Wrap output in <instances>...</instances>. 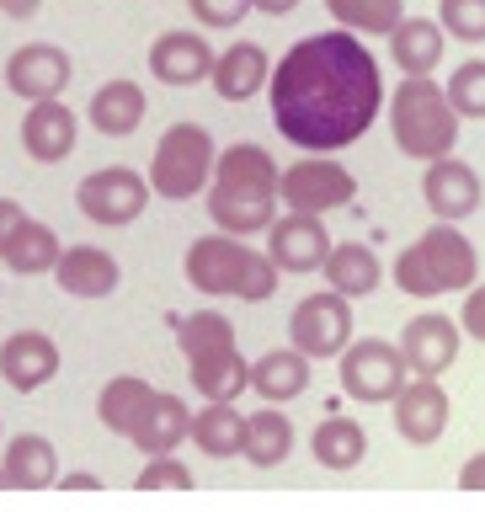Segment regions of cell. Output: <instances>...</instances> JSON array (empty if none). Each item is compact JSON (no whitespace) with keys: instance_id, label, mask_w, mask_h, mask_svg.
Segmentation results:
<instances>
[{"instance_id":"cell-29","label":"cell","mask_w":485,"mask_h":512,"mask_svg":"<svg viewBox=\"0 0 485 512\" xmlns=\"http://www.w3.org/2000/svg\"><path fill=\"white\" fill-rule=\"evenodd\" d=\"M310 454L320 470H358L368 459V432L363 422H352V416H326L315 432H310Z\"/></svg>"},{"instance_id":"cell-4","label":"cell","mask_w":485,"mask_h":512,"mask_svg":"<svg viewBox=\"0 0 485 512\" xmlns=\"http://www.w3.org/2000/svg\"><path fill=\"white\" fill-rule=\"evenodd\" d=\"M176 347L187 358V379L203 400H240L251 390V358L235 342L230 315L219 310H192L171 320Z\"/></svg>"},{"instance_id":"cell-26","label":"cell","mask_w":485,"mask_h":512,"mask_svg":"<svg viewBox=\"0 0 485 512\" xmlns=\"http://www.w3.org/2000/svg\"><path fill=\"white\" fill-rule=\"evenodd\" d=\"M320 272H326V288H336L342 299H363V294H374V288L384 283V262L368 246H358V240L331 246L326 262H320Z\"/></svg>"},{"instance_id":"cell-32","label":"cell","mask_w":485,"mask_h":512,"mask_svg":"<svg viewBox=\"0 0 485 512\" xmlns=\"http://www.w3.org/2000/svg\"><path fill=\"white\" fill-rule=\"evenodd\" d=\"M150 395H155V384H150V379H139V374H118V379H107V384H102V395H96V416H102V427H107V432L128 438Z\"/></svg>"},{"instance_id":"cell-3","label":"cell","mask_w":485,"mask_h":512,"mask_svg":"<svg viewBox=\"0 0 485 512\" xmlns=\"http://www.w3.org/2000/svg\"><path fill=\"white\" fill-rule=\"evenodd\" d=\"M182 267H187L192 294H203V299H240V304H267L272 294H278V278H283V272L272 267L267 251H256L251 240L224 235V230L192 240L187 256H182Z\"/></svg>"},{"instance_id":"cell-1","label":"cell","mask_w":485,"mask_h":512,"mask_svg":"<svg viewBox=\"0 0 485 512\" xmlns=\"http://www.w3.org/2000/svg\"><path fill=\"white\" fill-rule=\"evenodd\" d=\"M272 123L288 144L310 155H336L358 144L384 112V70L358 43V32H310L267 75Z\"/></svg>"},{"instance_id":"cell-18","label":"cell","mask_w":485,"mask_h":512,"mask_svg":"<svg viewBox=\"0 0 485 512\" xmlns=\"http://www.w3.org/2000/svg\"><path fill=\"white\" fill-rule=\"evenodd\" d=\"M80 139V118L64 107V96H43V102H27L22 118V150L38 160V166H59L64 155L75 150Z\"/></svg>"},{"instance_id":"cell-13","label":"cell","mask_w":485,"mask_h":512,"mask_svg":"<svg viewBox=\"0 0 485 512\" xmlns=\"http://www.w3.org/2000/svg\"><path fill=\"white\" fill-rule=\"evenodd\" d=\"M331 251V235H326V219L320 214H283L267 224V256L278 272H320V262H326Z\"/></svg>"},{"instance_id":"cell-10","label":"cell","mask_w":485,"mask_h":512,"mask_svg":"<svg viewBox=\"0 0 485 512\" xmlns=\"http://www.w3.org/2000/svg\"><path fill=\"white\" fill-rule=\"evenodd\" d=\"M406 379H411L406 358H400V347L384 342V336H368V342L352 336L342 347V390L358 400V406H384V400H395Z\"/></svg>"},{"instance_id":"cell-28","label":"cell","mask_w":485,"mask_h":512,"mask_svg":"<svg viewBox=\"0 0 485 512\" xmlns=\"http://www.w3.org/2000/svg\"><path fill=\"white\" fill-rule=\"evenodd\" d=\"M192 443L203 448L208 459H240V443H246V411L235 400H208L203 411H192Z\"/></svg>"},{"instance_id":"cell-5","label":"cell","mask_w":485,"mask_h":512,"mask_svg":"<svg viewBox=\"0 0 485 512\" xmlns=\"http://www.w3.org/2000/svg\"><path fill=\"white\" fill-rule=\"evenodd\" d=\"M390 278L400 294L411 299H443V294H464L470 283H480V256L475 240L459 230L454 219H438L432 230H422L406 251L395 256Z\"/></svg>"},{"instance_id":"cell-8","label":"cell","mask_w":485,"mask_h":512,"mask_svg":"<svg viewBox=\"0 0 485 512\" xmlns=\"http://www.w3.org/2000/svg\"><path fill=\"white\" fill-rule=\"evenodd\" d=\"M358 198V176L331 155L294 160L288 171H278V203L288 214H331Z\"/></svg>"},{"instance_id":"cell-17","label":"cell","mask_w":485,"mask_h":512,"mask_svg":"<svg viewBox=\"0 0 485 512\" xmlns=\"http://www.w3.org/2000/svg\"><path fill=\"white\" fill-rule=\"evenodd\" d=\"M54 374H59V342L48 331H11L0 342V379L16 395H32L43 384H54Z\"/></svg>"},{"instance_id":"cell-38","label":"cell","mask_w":485,"mask_h":512,"mask_svg":"<svg viewBox=\"0 0 485 512\" xmlns=\"http://www.w3.org/2000/svg\"><path fill=\"white\" fill-rule=\"evenodd\" d=\"M459 331L470 342H485V283L464 288V304H459Z\"/></svg>"},{"instance_id":"cell-35","label":"cell","mask_w":485,"mask_h":512,"mask_svg":"<svg viewBox=\"0 0 485 512\" xmlns=\"http://www.w3.org/2000/svg\"><path fill=\"white\" fill-rule=\"evenodd\" d=\"M438 27L459 43H485V0H438Z\"/></svg>"},{"instance_id":"cell-37","label":"cell","mask_w":485,"mask_h":512,"mask_svg":"<svg viewBox=\"0 0 485 512\" xmlns=\"http://www.w3.org/2000/svg\"><path fill=\"white\" fill-rule=\"evenodd\" d=\"M198 27H214V32H230L251 16V0H187Z\"/></svg>"},{"instance_id":"cell-44","label":"cell","mask_w":485,"mask_h":512,"mask_svg":"<svg viewBox=\"0 0 485 512\" xmlns=\"http://www.w3.org/2000/svg\"><path fill=\"white\" fill-rule=\"evenodd\" d=\"M0 486H6V475H0Z\"/></svg>"},{"instance_id":"cell-22","label":"cell","mask_w":485,"mask_h":512,"mask_svg":"<svg viewBox=\"0 0 485 512\" xmlns=\"http://www.w3.org/2000/svg\"><path fill=\"white\" fill-rule=\"evenodd\" d=\"M267 75L272 59L262 43H230L224 54H214V70H208L214 96H224V102H251L256 91H267Z\"/></svg>"},{"instance_id":"cell-2","label":"cell","mask_w":485,"mask_h":512,"mask_svg":"<svg viewBox=\"0 0 485 512\" xmlns=\"http://www.w3.org/2000/svg\"><path fill=\"white\" fill-rule=\"evenodd\" d=\"M278 160H272L262 144L240 139L230 150L214 155V182H208V214H214V230L224 235H267V224L283 214L278 203Z\"/></svg>"},{"instance_id":"cell-24","label":"cell","mask_w":485,"mask_h":512,"mask_svg":"<svg viewBox=\"0 0 485 512\" xmlns=\"http://www.w3.org/2000/svg\"><path fill=\"white\" fill-rule=\"evenodd\" d=\"M448 32L432 22V16H400L390 27V59L400 75H432L443 64Z\"/></svg>"},{"instance_id":"cell-34","label":"cell","mask_w":485,"mask_h":512,"mask_svg":"<svg viewBox=\"0 0 485 512\" xmlns=\"http://www.w3.org/2000/svg\"><path fill=\"white\" fill-rule=\"evenodd\" d=\"M443 96H448V107L459 112V118H485V59H464L454 75H448V86H443Z\"/></svg>"},{"instance_id":"cell-20","label":"cell","mask_w":485,"mask_h":512,"mask_svg":"<svg viewBox=\"0 0 485 512\" xmlns=\"http://www.w3.org/2000/svg\"><path fill=\"white\" fill-rule=\"evenodd\" d=\"M54 283L70 299H107V294H118L123 267H118V256L102 251V246H64L59 262H54Z\"/></svg>"},{"instance_id":"cell-42","label":"cell","mask_w":485,"mask_h":512,"mask_svg":"<svg viewBox=\"0 0 485 512\" xmlns=\"http://www.w3.org/2000/svg\"><path fill=\"white\" fill-rule=\"evenodd\" d=\"M299 0H251V11H267V16H288Z\"/></svg>"},{"instance_id":"cell-21","label":"cell","mask_w":485,"mask_h":512,"mask_svg":"<svg viewBox=\"0 0 485 512\" xmlns=\"http://www.w3.org/2000/svg\"><path fill=\"white\" fill-rule=\"evenodd\" d=\"M187 432H192V411H187V400H182V395L155 390L150 400H144V411H139L134 432H128V443H134L139 454L150 459V454H176V448L187 443Z\"/></svg>"},{"instance_id":"cell-14","label":"cell","mask_w":485,"mask_h":512,"mask_svg":"<svg viewBox=\"0 0 485 512\" xmlns=\"http://www.w3.org/2000/svg\"><path fill=\"white\" fill-rule=\"evenodd\" d=\"M422 198L427 208L438 219H470L480 198H485V182H480V171L470 166V160H459V155H438V160H427V171H422Z\"/></svg>"},{"instance_id":"cell-25","label":"cell","mask_w":485,"mask_h":512,"mask_svg":"<svg viewBox=\"0 0 485 512\" xmlns=\"http://www.w3.org/2000/svg\"><path fill=\"white\" fill-rule=\"evenodd\" d=\"M59 470V454L54 443L43 438V432H16V438L6 443V454H0V475H6L11 491H43L54 486Z\"/></svg>"},{"instance_id":"cell-39","label":"cell","mask_w":485,"mask_h":512,"mask_svg":"<svg viewBox=\"0 0 485 512\" xmlns=\"http://www.w3.org/2000/svg\"><path fill=\"white\" fill-rule=\"evenodd\" d=\"M22 224H27V208L16 203V198H0V251L11 246V235L22 230Z\"/></svg>"},{"instance_id":"cell-9","label":"cell","mask_w":485,"mask_h":512,"mask_svg":"<svg viewBox=\"0 0 485 512\" xmlns=\"http://www.w3.org/2000/svg\"><path fill=\"white\" fill-rule=\"evenodd\" d=\"M150 176H139L134 166H102L91 176H80L75 187V208L91 224H107V230H128L144 208H150Z\"/></svg>"},{"instance_id":"cell-36","label":"cell","mask_w":485,"mask_h":512,"mask_svg":"<svg viewBox=\"0 0 485 512\" xmlns=\"http://www.w3.org/2000/svg\"><path fill=\"white\" fill-rule=\"evenodd\" d=\"M139 491H192V470L176 454H150V464L134 480Z\"/></svg>"},{"instance_id":"cell-23","label":"cell","mask_w":485,"mask_h":512,"mask_svg":"<svg viewBox=\"0 0 485 512\" xmlns=\"http://www.w3.org/2000/svg\"><path fill=\"white\" fill-rule=\"evenodd\" d=\"M144 112H150V96H144V86H134V80H107V86H96L91 102H86L91 128L107 139H128L144 123Z\"/></svg>"},{"instance_id":"cell-6","label":"cell","mask_w":485,"mask_h":512,"mask_svg":"<svg viewBox=\"0 0 485 512\" xmlns=\"http://www.w3.org/2000/svg\"><path fill=\"white\" fill-rule=\"evenodd\" d=\"M459 112L448 107L443 86L432 75H406L400 86L390 91V134H395V150L411 155V160H438V155H454L459 150Z\"/></svg>"},{"instance_id":"cell-19","label":"cell","mask_w":485,"mask_h":512,"mask_svg":"<svg viewBox=\"0 0 485 512\" xmlns=\"http://www.w3.org/2000/svg\"><path fill=\"white\" fill-rule=\"evenodd\" d=\"M208 70H214V48L203 43V32L192 27H176V32H160L150 43V75L160 86H203Z\"/></svg>"},{"instance_id":"cell-15","label":"cell","mask_w":485,"mask_h":512,"mask_svg":"<svg viewBox=\"0 0 485 512\" xmlns=\"http://www.w3.org/2000/svg\"><path fill=\"white\" fill-rule=\"evenodd\" d=\"M390 406H395V432L406 443H416V448L438 443L448 432V390L438 379H427V374H411Z\"/></svg>"},{"instance_id":"cell-7","label":"cell","mask_w":485,"mask_h":512,"mask_svg":"<svg viewBox=\"0 0 485 512\" xmlns=\"http://www.w3.org/2000/svg\"><path fill=\"white\" fill-rule=\"evenodd\" d=\"M214 134L203 123H171L150 155V192L171 203H187L214 182Z\"/></svg>"},{"instance_id":"cell-16","label":"cell","mask_w":485,"mask_h":512,"mask_svg":"<svg viewBox=\"0 0 485 512\" xmlns=\"http://www.w3.org/2000/svg\"><path fill=\"white\" fill-rule=\"evenodd\" d=\"M70 70L75 64L59 43H22L6 59V86L22 96V102H43V96H64Z\"/></svg>"},{"instance_id":"cell-43","label":"cell","mask_w":485,"mask_h":512,"mask_svg":"<svg viewBox=\"0 0 485 512\" xmlns=\"http://www.w3.org/2000/svg\"><path fill=\"white\" fill-rule=\"evenodd\" d=\"M96 486H102L96 475H70V480H64V491H96Z\"/></svg>"},{"instance_id":"cell-40","label":"cell","mask_w":485,"mask_h":512,"mask_svg":"<svg viewBox=\"0 0 485 512\" xmlns=\"http://www.w3.org/2000/svg\"><path fill=\"white\" fill-rule=\"evenodd\" d=\"M459 491H485V454H470V459H464Z\"/></svg>"},{"instance_id":"cell-30","label":"cell","mask_w":485,"mask_h":512,"mask_svg":"<svg viewBox=\"0 0 485 512\" xmlns=\"http://www.w3.org/2000/svg\"><path fill=\"white\" fill-rule=\"evenodd\" d=\"M288 454H294V422H288L278 406L246 416V443H240V459L256 464V470H278Z\"/></svg>"},{"instance_id":"cell-33","label":"cell","mask_w":485,"mask_h":512,"mask_svg":"<svg viewBox=\"0 0 485 512\" xmlns=\"http://www.w3.org/2000/svg\"><path fill=\"white\" fill-rule=\"evenodd\" d=\"M326 11L358 38H390V27L406 16V0H326Z\"/></svg>"},{"instance_id":"cell-12","label":"cell","mask_w":485,"mask_h":512,"mask_svg":"<svg viewBox=\"0 0 485 512\" xmlns=\"http://www.w3.org/2000/svg\"><path fill=\"white\" fill-rule=\"evenodd\" d=\"M459 320L454 315H443V310H427V315H411L406 326H400L395 336V347H400V358H406L411 374H427V379H438L454 368L459 358Z\"/></svg>"},{"instance_id":"cell-41","label":"cell","mask_w":485,"mask_h":512,"mask_svg":"<svg viewBox=\"0 0 485 512\" xmlns=\"http://www.w3.org/2000/svg\"><path fill=\"white\" fill-rule=\"evenodd\" d=\"M0 11H6V16H16V22H27V16L38 11V0H0Z\"/></svg>"},{"instance_id":"cell-27","label":"cell","mask_w":485,"mask_h":512,"mask_svg":"<svg viewBox=\"0 0 485 512\" xmlns=\"http://www.w3.org/2000/svg\"><path fill=\"white\" fill-rule=\"evenodd\" d=\"M251 390L272 400V406H283V400H299L310 390V358H304L299 347H278V352H262V358L251 363Z\"/></svg>"},{"instance_id":"cell-31","label":"cell","mask_w":485,"mask_h":512,"mask_svg":"<svg viewBox=\"0 0 485 512\" xmlns=\"http://www.w3.org/2000/svg\"><path fill=\"white\" fill-rule=\"evenodd\" d=\"M59 235L48 230L43 219H32L27 214V224L11 235V246L0 251V267L6 272H16V278H38V272H54V262H59Z\"/></svg>"},{"instance_id":"cell-11","label":"cell","mask_w":485,"mask_h":512,"mask_svg":"<svg viewBox=\"0 0 485 512\" xmlns=\"http://www.w3.org/2000/svg\"><path fill=\"white\" fill-rule=\"evenodd\" d=\"M288 342H294L304 358H342V347L352 342V299H342L336 288H320V294L299 299V310L288 315Z\"/></svg>"}]
</instances>
